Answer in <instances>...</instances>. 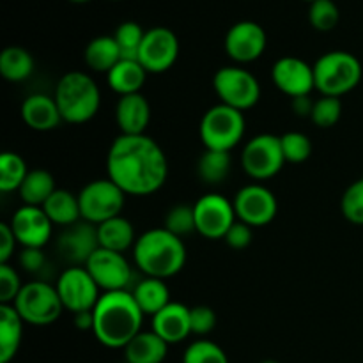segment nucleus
Returning <instances> with one entry per match:
<instances>
[{"label": "nucleus", "mask_w": 363, "mask_h": 363, "mask_svg": "<svg viewBox=\"0 0 363 363\" xmlns=\"http://www.w3.org/2000/svg\"><path fill=\"white\" fill-rule=\"evenodd\" d=\"M183 363H229L227 353L213 340L199 339L186 347Z\"/></svg>", "instance_id": "obj_35"}, {"label": "nucleus", "mask_w": 363, "mask_h": 363, "mask_svg": "<svg viewBox=\"0 0 363 363\" xmlns=\"http://www.w3.org/2000/svg\"><path fill=\"white\" fill-rule=\"evenodd\" d=\"M98 227V241L99 247L106 250L119 252L124 254L137 243V234H135L133 223L123 215L110 218L106 222L99 223Z\"/></svg>", "instance_id": "obj_24"}, {"label": "nucleus", "mask_w": 363, "mask_h": 363, "mask_svg": "<svg viewBox=\"0 0 363 363\" xmlns=\"http://www.w3.org/2000/svg\"><path fill=\"white\" fill-rule=\"evenodd\" d=\"M28 172L30 170L27 169V163L18 152H2L0 156V191L11 194V191L20 190Z\"/></svg>", "instance_id": "obj_33"}, {"label": "nucleus", "mask_w": 363, "mask_h": 363, "mask_svg": "<svg viewBox=\"0 0 363 363\" xmlns=\"http://www.w3.org/2000/svg\"><path fill=\"white\" fill-rule=\"evenodd\" d=\"M23 323L32 326H48L62 315L64 305L57 287L43 280L25 284L13 303Z\"/></svg>", "instance_id": "obj_7"}, {"label": "nucleus", "mask_w": 363, "mask_h": 363, "mask_svg": "<svg viewBox=\"0 0 363 363\" xmlns=\"http://www.w3.org/2000/svg\"><path fill=\"white\" fill-rule=\"evenodd\" d=\"M74 325H77L78 330L92 332V328H94V314H92V311H85V312H78V314H74Z\"/></svg>", "instance_id": "obj_47"}, {"label": "nucleus", "mask_w": 363, "mask_h": 363, "mask_svg": "<svg viewBox=\"0 0 363 363\" xmlns=\"http://www.w3.org/2000/svg\"><path fill=\"white\" fill-rule=\"evenodd\" d=\"M252 238H254V227L236 220L223 240H225V243L229 245L230 248H234V250H245L247 247H250Z\"/></svg>", "instance_id": "obj_43"}, {"label": "nucleus", "mask_w": 363, "mask_h": 363, "mask_svg": "<svg viewBox=\"0 0 363 363\" xmlns=\"http://www.w3.org/2000/svg\"><path fill=\"white\" fill-rule=\"evenodd\" d=\"M282 145L280 137L272 133L255 135L245 144L241 151V165L248 177L254 181H268L284 169Z\"/></svg>", "instance_id": "obj_10"}, {"label": "nucleus", "mask_w": 363, "mask_h": 363, "mask_svg": "<svg viewBox=\"0 0 363 363\" xmlns=\"http://www.w3.org/2000/svg\"><path fill=\"white\" fill-rule=\"evenodd\" d=\"M342 116V101L340 98H332V96H321L314 101L312 108V123L321 130L335 126Z\"/></svg>", "instance_id": "obj_39"}, {"label": "nucleus", "mask_w": 363, "mask_h": 363, "mask_svg": "<svg viewBox=\"0 0 363 363\" xmlns=\"http://www.w3.org/2000/svg\"><path fill=\"white\" fill-rule=\"evenodd\" d=\"M233 158L230 152L204 149L197 160V176L208 186H218L230 176Z\"/></svg>", "instance_id": "obj_30"}, {"label": "nucleus", "mask_w": 363, "mask_h": 363, "mask_svg": "<svg viewBox=\"0 0 363 363\" xmlns=\"http://www.w3.org/2000/svg\"><path fill=\"white\" fill-rule=\"evenodd\" d=\"M151 330L169 346L183 342L191 335L190 308L179 301H170L165 308L152 315Z\"/></svg>", "instance_id": "obj_20"}, {"label": "nucleus", "mask_w": 363, "mask_h": 363, "mask_svg": "<svg viewBox=\"0 0 363 363\" xmlns=\"http://www.w3.org/2000/svg\"><path fill=\"white\" fill-rule=\"evenodd\" d=\"M284 158L287 163H303L312 155V140L301 131H287L280 137Z\"/></svg>", "instance_id": "obj_36"}, {"label": "nucleus", "mask_w": 363, "mask_h": 363, "mask_svg": "<svg viewBox=\"0 0 363 363\" xmlns=\"http://www.w3.org/2000/svg\"><path fill=\"white\" fill-rule=\"evenodd\" d=\"M34 57L21 46H7L0 53V74L7 82H23L34 73Z\"/></svg>", "instance_id": "obj_32"}, {"label": "nucleus", "mask_w": 363, "mask_h": 363, "mask_svg": "<svg viewBox=\"0 0 363 363\" xmlns=\"http://www.w3.org/2000/svg\"><path fill=\"white\" fill-rule=\"evenodd\" d=\"M340 211L353 225H363V177L351 183L340 199Z\"/></svg>", "instance_id": "obj_40"}, {"label": "nucleus", "mask_w": 363, "mask_h": 363, "mask_svg": "<svg viewBox=\"0 0 363 363\" xmlns=\"http://www.w3.org/2000/svg\"><path fill=\"white\" fill-rule=\"evenodd\" d=\"M291 108L298 117H311L312 108H314V101L311 96H300V98L291 99Z\"/></svg>", "instance_id": "obj_46"}, {"label": "nucleus", "mask_w": 363, "mask_h": 363, "mask_svg": "<svg viewBox=\"0 0 363 363\" xmlns=\"http://www.w3.org/2000/svg\"><path fill=\"white\" fill-rule=\"evenodd\" d=\"M106 174L126 195L145 197L169 177V160L149 135H119L106 155Z\"/></svg>", "instance_id": "obj_1"}, {"label": "nucleus", "mask_w": 363, "mask_h": 363, "mask_svg": "<svg viewBox=\"0 0 363 363\" xmlns=\"http://www.w3.org/2000/svg\"><path fill=\"white\" fill-rule=\"evenodd\" d=\"M121 57V50L117 46L116 38L113 35H98V38L91 39L89 45L84 50V60L87 64L89 69L94 73H105L116 66Z\"/></svg>", "instance_id": "obj_27"}, {"label": "nucleus", "mask_w": 363, "mask_h": 363, "mask_svg": "<svg viewBox=\"0 0 363 363\" xmlns=\"http://www.w3.org/2000/svg\"><path fill=\"white\" fill-rule=\"evenodd\" d=\"M266 45H268V35L264 28L250 20H241L234 23L227 30L225 41H223L227 55L238 64H250L261 59Z\"/></svg>", "instance_id": "obj_16"}, {"label": "nucleus", "mask_w": 363, "mask_h": 363, "mask_svg": "<svg viewBox=\"0 0 363 363\" xmlns=\"http://www.w3.org/2000/svg\"><path fill=\"white\" fill-rule=\"evenodd\" d=\"M55 287L64 311H69L73 315L78 312L92 311L103 294L85 266H71L64 269Z\"/></svg>", "instance_id": "obj_11"}, {"label": "nucleus", "mask_w": 363, "mask_h": 363, "mask_svg": "<svg viewBox=\"0 0 363 363\" xmlns=\"http://www.w3.org/2000/svg\"><path fill=\"white\" fill-rule=\"evenodd\" d=\"M23 286L13 266L0 264V305H13Z\"/></svg>", "instance_id": "obj_41"}, {"label": "nucleus", "mask_w": 363, "mask_h": 363, "mask_svg": "<svg viewBox=\"0 0 363 363\" xmlns=\"http://www.w3.org/2000/svg\"><path fill=\"white\" fill-rule=\"evenodd\" d=\"M177 57H179V39L170 28L152 27L145 30L137 60L147 73H165L176 64Z\"/></svg>", "instance_id": "obj_15"}, {"label": "nucleus", "mask_w": 363, "mask_h": 363, "mask_svg": "<svg viewBox=\"0 0 363 363\" xmlns=\"http://www.w3.org/2000/svg\"><path fill=\"white\" fill-rule=\"evenodd\" d=\"M145 30L142 28V25H138L137 21H124L117 27L116 38L117 46L121 50V57L123 59H138V50H140L142 41H144Z\"/></svg>", "instance_id": "obj_34"}, {"label": "nucleus", "mask_w": 363, "mask_h": 363, "mask_svg": "<svg viewBox=\"0 0 363 363\" xmlns=\"http://www.w3.org/2000/svg\"><path fill=\"white\" fill-rule=\"evenodd\" d=\"M261 363H279L277 360H264V362H261Z\"/></svg>", "instance_id": "obj_49"}, {"label": "nucleus", "mask_w": 363, "mask_h": 363, "mask_svg": "<svg viewBox=\"0 0 363 363\" xmlns=\"http://www.w3.org/2000/svg\"><path fill=\"white\" fill-rule=\"evenodd\" d=\"M18 262H20L21 268L27 273L32 275H38L45 269L46 266V255L43 252V248H23L18 255Z\"/></svg>", "instance_id": "obj_44"}, {"label": "nucleus", "mask_w": 363, "mask_h": 363, "mask_svg": "<svg viewBox=\"0 0 363 363\" xmlns=\"http://www.w3.org/2000/svg\"><path fill=\"white\" fill-rule=\"evenodd\" d=\"M272 80L275 87L291 99L311 96V92L315 91L314 66L300 57H280L272 67Z\"/></svg>", "instance_id": "obj_17"}, {"label": "nucleus", "mask_w": 363, "mask_h": 363, "mask_svg": "<svg viewBox=\"0 0 363 363\" xmlns=\"http://www.w3.org/2000/svg\"><path fill=\"white\" fill-rule=\"evenodd\" d=\"M233 204L236 218L250 227L269 225L279 213L275 194L259 183L241 188L234 197Z\"/></svg>", "instance_id": "obj_14"}, {"label": "nucleus", "mask_w": 363, "mask_h": 363, "mask_svg": "<svg viewBox=\"0 0 363 363\" xmlns=\"http://www.w3.org/2000/svg\"><path fill=\"white\" fill-rule=\"evenodd\" d=\"M194 211L197 233L206 240H223L238 220L233 201L215 191L202 195L194 204Z\"/></svg>", "instance_id": "obj_12"}, {"label": "nucleus", "mask_w": 363, "mask_h": 363, "mask_svg": "<svg viewBox=\"0 0 363 363\" xmlns=\"http://www.w3.org/2000/svg\"><path fill=\"white\" fill-rule=\"evenodd\" d=\"M147 74L149 73L138 60L121 59L106 74V84L116 94H119V98L128 94H138L144 87Z\"/></svg>", "instance_id": "obj_23"}, {"label": "nucleus", "mask_w": 363, "mask_h": 363, "mask_svg": "<svg viewBox=\"0 0 363 363\" xmlns=\"http://www.w3.org/2000/svg\"><path fill=\"white\" fill-rule=\"evenodd\" d=\"M16 241L23 248H45L53 233V223L38 206H21L9 222Z\"/></svg>", "instance_id": "obj_18"}, {"label": "nucleus", "mask_w": 363, "mask_h": 363, "mask_svg": "<svg viewBox=\"0 0 363 363\" xmlns=\"http://www.w3.org/2000/svg\"><path fill=\"white\" fill-rule=\"evenodd\" d=\"M245 130H247V121L243 112L222 103L211 106L202 116L199 126L201 140L206 149L225 152H230L236 145H240L245 137Z\"/></svg>", "instance_id": "obj_6"}, {"label": "nucleus", "mask_w": 363, "mask_h": 363, "mask_svg": "<svg viewBox=\"0 0 363 363\" xmlns=\"http://www.w3.org/2000/svg\"><path fill=\"white\" fill-rule=\"evenodd\" d=\"M305 2H311L312 4V2H315V0H305Z\"/></svg>", "instance_id": "obj_50"}, {"label": "nucleus", "mask_w": 363, "mask_h": 363, "mask_svg": "<svg viewBox=\"0 0 363 363\" xmlns=\"http://www.w3.org/2000/svg\"><path fill=\"white\" fill-rule=\"evenodd\" d=\"M131 294H133L135 301L144 312V315H151V318L172 301L170 300V289L165 280L152 279V277H145L144 280H140L131 291Z\"/></svg>", "instance_id": "obj_28"}, {"label": "nucleus", "mask_w": 363, "mask_h": 363, "mask_svg": "<svg viewBox=\"0 0 363 363\" xmlns=\"http://www.w3.org/2000/svg\"><path fill=\"white\" fill-rule=\"evenodd\" d=\"M73 4H85V2H91V0H69Z\"/></svg>", "instance_id": "obj_48"}, {"label": "nucleus", "mask_w": 363, "mask_h": 363, "mask_svg": "<svg viewBox=\"0 0 363 363\" xmlns=\"http://www.w3.org/2000/svg\"><path fill=\"white\" fill-rule=\"evenodd\" d=\"M16 243V236H14L9 223H0V264H9V259L13 257Z\"/></svg>", "instance_id": "obj_45"}, {"label": "nucleus", "mask_w": 363, "mask_h": 363, "mask_svg": "<svg viewBox=\"0 0 363 363\" xmlns=\"http://www.w3.org/2000/svg\"><path fill=\"white\" fill-rule=\"evenodd\" d=\"M213 89L222 105L240 112L254 108L261 99L257 77L241 66H223L213 77Z\"/></svg>", "instance_id": "obj_8"}, {"label": "nucleus", "mask_w": 363, "mask_h": 363, "mask_svg": "<svg viewBox=\"0 0 363 363\" xmlns=\"http://www.w3.org/2000/svg\"><path fill=\"white\" fill-rule=\"evenodd\" d=\"M133 261L145 277L162 280L172 279L186 264V247L181 238L165 227L149 229L137 238Z\"/></svg>", "instance_id": "obj_3"}, {"label": "nucleus", "mask_w": 363, "mask_h": 363, "mask_svg": "<svg viewBox=\"0 0 363 363\" xmlns=\"http://www.w3.org/2000/svg\"><path fill=\"white\" fill-rule=\"evenodd\" d=\"M23 319L13 305H0V363L16 357L23 337Z\"/></svg>", "instance_id": "obj_26"}, {"label": "nucleus", "mask_w": 363, "mask_h": 363, "mask_svg": "<svg viewBox=\"0 0 363 363\" xmlns=\"http://www.w3.org/2000/svg\"><path fill=\"white\" fill-rule=\"evenodd\" d=\"M116 123L121 135H145L151 123V105L142 92L121 96L116 105Z\"/></svg>", "instance_id": "obj_21"}, {"label": "nucleus", "mask_w": 363, "mask_h": 363, "mask_svg": "<svg viewBox=\"0 0 363 363\" xmlns=\"http://www.w3.org/2000/svg\"><path fill=\"white\" fill-rule=\"evenodd\" d=\"M78 202L82 220L99 225L106 220L121 216L126 204V194L112 179L105 177L85 184L78 194Z\"/></svg>", "instance_id": "obj_9"}, {"label": "nucleus", "mask_w": 363, "mask_h": 363, "mask_svg": "<svg viewBox=\"0 0 363 363\" xmlns=\"http://www.w3.org/2000/svg\"><path fill=\"white\" fill-rule=\"evenodd\" d=\"M55 190V179H53L52 174L45 169H34L27 174L18 194H20L21 202L25 206L43 208Z\"/></svg>", "instance_id": "obj_31"}, {"label": "nucleus", "mask_w": 363, "mask_h": 363, "mask_svg": "<svg viewBox=\"0 0 363 363\" xmlns=\"http://www.w3.org/2000/svg\"><path fill=\"white\" fill-rule=\"evenodd\" d=\"M21 119L34 131H52L64 123L55 98L46 94H30L21 103Z\"/></svg>", "instance_id": "obj_22"}, {"label": "nucleus", "mask_w": 363, "mask_h": 363, "mask_svg": "<svg viewBox=\"0 0 363 363\" xmlns=\"http://www.w3.org/2000/svg\"><path fill=\"white\" fill-rule=\"evenodd\" d=\"M362 62L357 55L344 50L326 52L314 62L315 91L321 96L340 98L358 87L362 80Z\"/></svg>", "instance_id": "obj_5"}, {"label": "nucleus", "mask_w": 363, "mask_h": 363, "mask_svg": "<svg viewBox=\"0 0 363 363\" xmlns=\"http://www.w3.org/2000/svg\"><path fill=\"white\" fill-rule=\"evenodd\" d=\"M92 314V333L99 344L110 350H124L142 332L144 312L130 291L103 293Z\"/></svg>", "instance_id": "obj_2"}, {"label": "nucleus", "mask_w": 363, "mask_h": 363, "mask_svg": "<svg viewBox=\"0 0 363 363\" xmlns=\"http://www.w3.org/2000/svg\"><path fill=\"white\" fill-rule=\"evenodd\" d=\"M55 101L64 123L85 124L94 119L101 106V91L91 74L69 71L55 87Z\"/></svg>", "instance_id": "obj_4"}, {"label": "nucleus", "mask_w": 363, "mask_h": 363, "mask_svg": "<svg viewBox=\"0 0 363 363\" xmlns=\"http://www.w3.org/2000/svg\"><path fill=\"white\" fill-rule=\"evenodd\" d=\"M57 247L67 262L73 266H85V262L99 248L98 227L89 222H78L66 227V230L60 234Z\"/></svg>", "instance_id": "obj_19"}, {"label": "nucleus", "mask_w": 363, "mask_h": 363, "mask_svg": "<svg viewBox=\"0 0 363 363\" xmlns=\"http://www.w3.org/2000/svg\"><path fill=\"white\" fill-rule=\"evenodd\" d=\"M169 353V344L156 335L152 330H142L126 347L124 358L126 363H163Z\"/></svg>", "instance_id": "obj_25"}, {"label": "nucleus", "mask_w": 363, "mask_h": 363, "mask_svg": "<svg viewBox=\"0 0 363 363\" xmlns=\"http://www.w3.org/2000/svg\"><path fill=\"white\" fill-rule=\"evenodd\" d=\"M85 269L91 273L101 293L128 291L133 279L131 264L128 262L126 255L101 247L85 262Z\"/></svg>", "instance_id": "obj_13"}, {"label": "nucleus", "mask_w": 363, "mask_h": 363, "mask_svg": "<svg viewBox=\"0 0 363 363\" xmlns=\"http://www.w3.org/2000/svg\"><path fill=\"white\" fill-rule=\"evenodd\" d=\"M190 323H191V335L204 337L211 333L216 326V314L208 305H197L190 308Z\"/></svg>", "instance_id": "obj_42"}, {"label": "nucleus", "mask_w": 363, "mask_h": 363, "mask_svg": "<svg viewBox=\"0 0 363 363\" xmlns=\"http://www.w3.org/2000/svg\"><path fill=\"white\" fill-rule=\"evenodd\" d=\"M43 209L48 215V218L52 220L53 225L71 227L82 220L78 195L71 194L64 188H57L52 197L45 202Z\"/></svg>", "instance_id": "obj_29"}, {"label": "nucleus", "mask_w": 363, "mask_h": 363, "mask_svg": "<svg viewBox=\"0 0 363 363\" xmlns=\"http://www.w3.org/2000/svg\"><path fill=\"white\" fill-rule=\"evenodd\" d=\"M340 11L333 0H315L308 7V21L319 32H328L337 27Z\"/></svg>", "instance_id": "obj_38"}, {"label": "nucleus", "mask_w": 363, "mask_h": 363, "mask_svg": "<svg viewBox=\"0 0 363 363\" xmlns=\"http://www.w3.org/2000/svg\"><path fill=\"white\" fill-rule=\"evenodd\" d=\"M163 227L172 234H176L177 238H181V240L194 233V230H197V227H195L194 206L177 204L170 208L165 215Z\"/></svg>", "instance_id": "obj_37"}]
</instances>
